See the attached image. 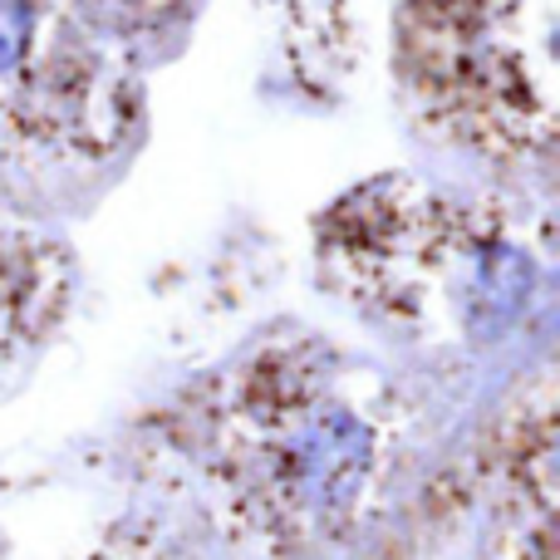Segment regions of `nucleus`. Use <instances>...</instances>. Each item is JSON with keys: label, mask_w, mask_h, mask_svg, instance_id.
I'll return each instance as SVG.
<instances>
[{"label": "nucleus", "mask_w": 560, "mask_h": 560, "mask_svg": "<svg viewBox=\"0 0 560 560\" xmlns=\"http://www.w3.org/2000/svg\"><path fill=\"white\" fill-rule=\"evenodd\" d=\"M526 290H532V266L522 261L516 252H492L482 266V295L492 300L502 315H512L516 305L526 300Z\"/></svg>", "instance_id": "f257e3e1"}, {"label": "nucleus", "mask_w": 560, "mask_h": 560, "mask_svg": "<svg viewBox=\"0 0 560 560\" xmlns=\"http://www.w3.org/2000/svg\"><path fill=\"white\" fill-rule=\"evenodd\" d=\"M30 45V0H0V74L20 65Z\"/></svg>", "instance_id": "f03ea898"}]
</instances>
